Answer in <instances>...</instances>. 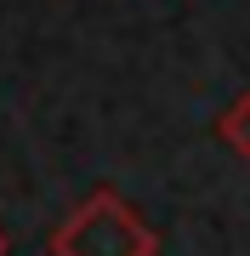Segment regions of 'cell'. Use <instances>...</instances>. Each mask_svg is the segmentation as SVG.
<instances>
[{
	"label": "cell",
	"mask_w": 250,
	"mask_h": 256,
	"mask_svg": "<svg viewBox=\"0 0 250 256\" xmlns=\"http://www.w3.org/2000/svg\"><path fill=\"white\" fill-rule=\"evenodd\" d=\"M216 137H222V148H233L239 160H250V92H239L222 114H216Z\"/></svg>",
	"instance_id": "cell-2"
},
{
	"label": "cell",
	"mask_w": 250,
	"mask_h": 256,
	"mask_svg": "<svg viewBox=\"0 0 250 256\" xmlns=\"http://www.w3.org/2000/svg\"><path fill=\"white\" fill-rule=\"evenodd\" d=\"M51 256H159V234L114 188H91L51 228Z\"/></svg>",
	"instance_id": "cell-1"
},
{
	"label": "cell",
	"mask_w": 250,
	"mask_h": 256,
	"mask_svg": "<svg viewBox=\"0 0 250 256\" xmlns=\"http://www.w3.org/2000/svg\"><path fill=\"white\" fill-rule=\"evenodd\" d=\"M0 256H6V228H0Z\"/></svg>",
	"instance_id": "cell-3"
}]
</instances>
